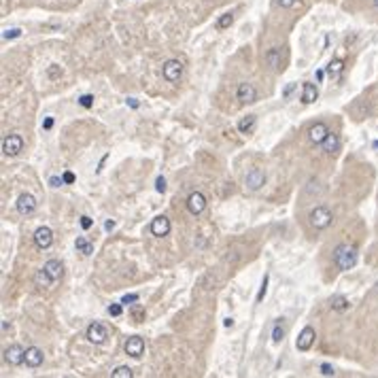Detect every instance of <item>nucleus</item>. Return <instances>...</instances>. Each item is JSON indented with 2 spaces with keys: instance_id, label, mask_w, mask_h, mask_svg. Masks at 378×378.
I'll return each instance as SVG.
<instances>
[{
  "instance_id": "nucleus-33",
  "label": "nucleus",
  "mask_w": 378,
  "mask_h": 378,
  "mask_svg": "<svg viewBox=\"0 0 378 378\" xmlns=\"http://www.w3.org/2000/svg\"><path fill=\"white\" fill-rule=\"evenodd\" d=\"M266 291H268V277H264V283H261V289L257 293V302H261L266 298Z\"/></svg>"
},
{
  "instance_id": "nucleus-28",
  "label": "nucleus",
  "mask_w": 378,
  "mask_h": 378,
  "mask_svg": "<svg viewBox=\"0 0 378 378\" xmlns=\"http://www.w3.org/2000/svg\"><path fill=\"white\" fill-rule=\"evenodd\" d=\"M111 376L113 378H132L134 376V372L127 366H119V368H115L113 372H111Z\"/></svg>"
},
{
  "instance_id": "nucleus-10",
  "label": "nucleus",
  "mask_w": 378,
  "mask_h": 378,
  "mask_svg": "<svg viewBox=\"0 0 378 378\" xmlns=\"http://www.w3.org/2000/svg\"><path fill=\"white\" fill-rule=\"evenodd\" d=\"M315 338H317V334H315V329L310 328V325H306V328L302 329V334L298 336V342H296V349L298 351H308L312 344H315Z\"/></svg>"
},
{
  "instance_id": "nucleus-21",
  "label": "nucleus",
  "mask_w": 378,
  "mask_h": 378,
  "mask_svg": "<svg viewBox=\"0 0 378 378\" xmlns=\"http://www.w3.org/2000/svg\"><path fill=\"white\" fill-rule=\"evenodd\" d=\"M266 62H268V66H272L274 70H280V47H272L268 51Z\"/></svg>"
},
{
  "instance_id": "nucleus-14",
  "label": "nucleus",
  "mask_w": 378,
  "mask_h": 378,
  "mask_svg": "<svg viewBox=\"0 0 378 378\" xmlns=\"http://www.w3.org/2000/svg\"><path fill=\"white\" fill-rule=\"evenodd\" d=\"M328 134H329V127L323 124V121H319V124H315L308 130V138H310V143H315V145H321L325 138H328Z\"/></svg>"
},
{
  "instance_id": "nucleus-2",
  "label": "nucleus",
  "mask_w": 378,
  "mask_h": 378,
  "mask_svg": "<svg viewBox=\"0 0 378 378\" xmlns=\"http://www.w3.org/2000/svg\"><path fill=\"white\" fill-rule=\"evenodd\" d=\"M308 219H310V226L315 227V229H325V227L331 226V221H334V215H331V210H329L328 206H315V208L310 210Z\"/></svg>"
},
{
  "instance_id": "nucleus-13",
  "label": "nucleus",
  "mask_w": 378,
  "mask_h": 378,
  "mask_svg": "<svg viewBox=\"0 0 378 378\" xmlns=\"http://www.w3.org/2000/svg\"><path fill=\"white\" fill-rule=\"evenodd\" d=\"M34 245L38 249H49L53 245V232L49 227H38L34 232Z\"/></svg>"
},
{
  "instance_id": "nucleus-17",
  "label": "nucleus",
  "mask_w": 378,
  "mask_h": 378,
  "mask_svg": "<svg viewBox=\"0 0 378 378\" xmlns=\"http://www.w3.org/2000/svg\"><path fill=\"white\" fill-rule=\"evenodd\" d=\"M43 268L47 270V274L51 277V280H53V283H55V280H60L62 274H64V266H62V261H57V259H49Z\"/></svg>"
},
{
  "instance_id": "nucleus-24",
  "label": "nucleus",
  "mask_w": 378,
  "mask_h": 378,
  "mask_svg": "<svg viewBox=\"0 0 378 378\" xmlns=\"http://www.w3.org/2000/svg\"><path fill=\"white\" fill-rule=\"evenodd\" d=\"M34 280H36V285H41V287H49V285H53V280H51V277L47 274V270H38L36 272V277H34Z\"/></svg>"
},
{
  "instance_id": "nucleus-8",
  "label": "nucleus",
  "mask_w": 378,
  "mask_h": 378,
  "mask_svg": "<svg viewBox=\"0 0 378 378\" xmlns=\"http://www.w3.org/2000/svg\"><path fill=\"white\" fill-rule=\"evenodd\" d=\"M206 208V198H204L202 191H194V194H189L187 198V210L191 215H200L202 210Z\"/></svg>"
},
{
  "instance_id": "nucleus-5",
  "label": "nucleus",
  "mask_w": 378,
  "mask_h": 378,
  "mask_svg": "<svg viewBox=\"0 0 378 378\" xmlns=\"http://www.w3.org/2000/svg\"><path fill=\"white\" fill-rule=\"evenodd\" d=\"M4 361L9 366H22L25 361V351L19 344H11L9 349H4Z\"/></svg>"
},
{
  "instance_id": "nucleus-34",
  "label": "nucleus",
  "mask_w": 378,
  "mask_h": 378,
  "mask_svg": "<svg viewBox=\"0 0 378 378\" xmlns=\"http://www.w3.org/2000/svg\"><path fill=\"white\" fill-rule=\"evenodd\" d=\"M49 76H51V79H57V76H62V68L57 66V64L49 66Z\"/></svg>"
},
{
  "instance_id": "nucleus-31",
  "label": "nucleus",
  "mask_w": 378,
  "mask_h": 378,
  "mask_svg": "<svg viewBox=\"0 0 378 378\" xmlns=\"http://www.w3.org/2000/svg\"><path fill=\"white\" fill-rule=\"evenodd\" d=\"M79 104H81L83 108H89V106L94 104V96H92V94H85V96H81V98H79Z\"/></svg>"
},
{
  "instance_id": "nucleus-22",
  "label": "nucleus",
  "mask_w": 378,
  "mask_h": 378,
  "mask_svg": "<svg viewBox=\"0 0 378 378\" xmlns=\"http://www.w3.org/2000/svg\"><path fill=\"white\" fill-rule=\"evenodd\" d=\"M75 247H76V251L83 253V255H92L94 253V245L85 238V236H79V238L75 240Z\"/></svg>"
},
{
  "instance_id": "nucleus-1",
  "label": "nucleus",
  "mask_w": 378,
  "mask_h": 378,
  "mask_svg": "<svg viewBox=\"0 0 378 378\" xmlns=\"http://www.w3.org/2000/svg\"><path fill=\"white\" fill-rule=\"evenodd\" d=\"M334 261L340 270H351L357 264V249L353 245H338L334 251Z\"/></svg>"
},
{
  "instance_id": "nucleus-6",
  "label": "nucleus",
  "mask_w": 378,
  "mask_h": 378,
  "mask_svg": "<svg viewBox=\"0 0 378 378\" xmlns=\"http://www.w3.org/2000/svg\"><path fill=\"white\" fill-rule=\"evenodd\" d=\"M164 76H166V81H170V83H176L178 79H181V75H183V64L178 62V60H168V62H164Z\"/></svg>"
},
{
  "instance_id": "nucleus-36",
  "label": "nucleus",
  "mask_w": 378,
  "mask_h": 378,
  "mask_svg": "<svg viewBox=\"0 0 378 378\" xmlns=\"http://www.w3.org/2000/svg\"><path fill=\"white\" fill-rule=\"evenodd\" d=\"M321 374H323V376H334V374H336V370L331 368L329 363H323V366H321Z\"/></svg>"
},
{
  "instance_id": "nucleus-12",
  "label": "nucleus",
  "mask_w": 378,
  "mask_h": 378,
  "mask_svg": "<svg viewBox=\"0 0 378 378\" xmlns=\"http://www.w3.org/2000/svg\"><path fill=\"white\" fill-rule=\"evenodd\" d=\"M236 96H238V100L245 102V104H247V102H255V100H257V87H255L253 83H240Z\"/></svg>"
},
{
  "instance_id": "nucleus-25",
  "label": "nucleus",
  "mask_w": 378,
  "mask_h": 378,
  "mask_svg": "<svg viewBox=\"0 0 378 378\" xmlns=\"http://www.w3.org/2000/svg\"><path fill=\"white\" fill-rule=\"evenodd\" d=\"M232 24H234V13H223V15L217 19V28H219V30H226Z\"/></svg>"
},
{
  "instance_id": "nucleus-39",
  "label": "nucleus",
  "mask_w": 378,
  "mask_h": 378,
  "mask_svg": "<svg viewBox=\"0 0 378 378\" xmlns=\"http://www.w3.org/2000/svg\"><path fill=\"white\" fill-rule=\"evenodd\" d=\"M296 2H298V0H278V4L283 6V9H291Z\"/></svg>"
},
{
  "instance_id": "nucleus-35",
  "label": "nucleus",
  "mask_w": 378,
  "mask_h": 378,
  "mask_svg": "<svg viewBox=\"0 0 378 378\" xmlns=\"http://www.w3.org/2000/svg\"><path fill=\"white\" fill-rule=\"evenodd\" d=\"M134 302H138V296H136V293H127V296L121 298V304H134Z\"/></svg>"
},
{
  "instance_id": "nucleus-40",
  "label": "nucleus",
  "mask_w": 378,
  "mask_h": 378,
  "mask_svg": "<svg viewBox=\"0 0 378 378\" xmlns=\"http://www.w3.org/2000/svg\"><path fill=\"white\" fill-rule=\"evenodd\" d=\"M49 183H51V187H60V185L64 183V178H57V176H51V178H49Z\"/></svg>"
},
{
  "instance_id": "nucleus-4",
  "label": "nucleus",
  "mask_w": 378,
  "mask_h": 378,
  "mask_svg": "<svg viewBox=\"0 0 378 378\" xmlns=\"http://www.w3.org/2000/svg\"><path fill=\"white\" fill-rule=\"evenodd\" d=\"M245 185L251 191H257V189H261L266 185V172L264 170H259V168H251L245 175Z\"/></svg>"
},
{
  "instance_id": "nucleus-47",
  "label": "nucleus",
  "mask_w": 378,
  "mask_h": 378,
  "mask_svg": "<svg viewBox=\"0 0 378 378\" xmlns=\"http://www.w3.org/2000/svg\"><path fill=\"white\" fill-rule=\"evenodd\" d=\"M374 147H376V149H378V140H376V143H374Z\"/></svg>"
},
{
  "instance_id": "nucleus-23",
  "label": "nucleus",
  "mask_w": 378,
  "mask_h": 378,
  "mask_svg": "<svg viewBox=\"0 0 378 378\" xmlns=\"http://www.w3.org/2000/svg\"><path fill=\"white\" fill-rule=\"evenodd\" d=\"M329 306H331V310L342 312V310H347V308H349V300L344 298V296H334V298L329 300Z\"/></svg>"
},
{
  "instance_id": "nucleus-7",
  "label": "nucleus",
  "mask_w": 378,
  "mask_h": 378,
  "mask_svg": "<svg viewBox=\"0 0 378 378\" xmlns=\"http://www.w3.org/2000/svg\"><path fill=\"white\" fill-rule=\"evenodd\" d=\"M124 349H126V355L138 359V357H143V353H145V340L140 336H132V338H127V340H126Z\"/></svg>"
},
{
  "instance_id": "nucleus-29",
  "label": "nucleus",
  "mask_w": 378,
  "mask_h": 378,
  "mask_svg": "<svg viewBox=\"0 0 378 378\" xmlns=\"http://www.w3.org/2000/svg\"><path fill=\"white\" fill-rule=\"evenodd\" d=\"M130 315H132V319H134V321H136V323L145 321V308H143V306H134Z\"/></svg>"
},
{
  "instance_id": "nucleus-46",
  "label": "nucleus",
  "mask_w": 378,
  "mask_h": 378,
  "mask_svg": "<svg viewBox=\"0 0 378 378\" xmlns=\"http://www.w3.org/2000/svg\"><path fill=\"white\" fill-rule=\"evenodd\" d=\"M372 2H374V6H376V9H378V0H372Z\"/></svg>"
},
{
  "instance_id": "nucleus-32",
  "label": "nucleus",
  "mask_w": 378,
  "mask_h": 378,
  "mask_svg": "<svg viewBox=\"0 0 378 378\" xmlns=\"http://www.w3.org/2000/svg\"><path fill=\"white\" fill-rule=\"evenodd\" d=\"M121 312H124V306H121V304H111V306H108V315H111V317H119Z\"/></svg>"
},
{
  "instance_id": "nucleus-16",
  "label": "nucleus",
  "mask_w": 378,
  "mask_h": 378,
  "mask_svg": "<svg viewBox=\"0 0 378 378\" xmlns=\"http://www.w3.org/2000/svg\"><path fill=\"white\" fill-rule=\"evenodd\" d=\"M43 359H45V355H43V351H41V349H36V347L25 349V366L38 368V366L43 363Z\"/></svg>"
},
{
  "instance_id": "nucleus-26",
  "label": "nucleus",
  "mask_w": 378,
  "mask_h": 378,
  "mask_svg": "<svg viewBox=\"0 0 378 378\" xmlns=\"http://www.w3.org/2000/svg\"><path fill=\"white\" fill-rule=\"evenodd\" d=\"M344 70V62L342 60H331L329 62V66H328V73L329 76H338Z\"/></svg>"
},
{
  "instance_id": "nucleus-30",
  "label": "nucleus",
  "mask_w": 378,
  "mask_h": 378,
  "mask_svg": "<svg viewBox=\"0 0 378 378\" xmlns=\"http://www.w3.org/2000/svg\"><path fill=\"white\" fill-rule=\"evenodd\" d=\"M19 36H22V30H19V28H13V30H4V32H2L4 41H9V38H19Z\"/></svg>"
},
{
  "instance_id": "nucleus-43",
  "label": "nucleus",
  "mask_w": 378,
  "mask_h": 378,
  "mask_svg": "<svg viewBox=\"0 0 378 378\" xmlns=\"http://www.w3.org/2000/svg\"><path fill=\"white\" fill-rule=\"evenodd\" d=\"M127 104H130L132 108H138V100L136 98H127Z\"/></svg>"
},
{
  "instance_id": "nucleus-18",
  "label": "nucleus",
  "mask_w": 378,
  "mask_h": 378,
  "mask_svg": "<svg viewBox=\"0 0 378 378\" xmlns=\"http://www.w3.org/2000/svg\"><path fill=\"white\" fill-rule=\"evenodd\" d=\"M317 98H319L317 85H312V83H304V87H302V102L304 104H312Z\"/></svg>"
},
{
  "instance_id": "nucleus-48",
  "label": "nucleus",
  "mask_w": 378,
  "mask_h": 378,
  "mask_svg": "<svg viewBox=\"0 0 378 378\" xmlns=\"http://www.w3.org/2000/svg\"><path fill=\"white\" fill-rule=\"evenodd\" d=\"M376 291H378V285H376Z\"/></svg>"
},
{
  "instance_id": "nucleus-27",
  "label": "nucleus",
  "mask_w": 378,
  "mask_h": 378,
  "mask_svg": "<svg viewBox=\"0 0 378 378\" xmlns=\"http://www.w3.org/2000/svg\"><path fill=\"white\" fill-rule=\"evenodd\" d=\"M283 338H285V325H283V319H278V323L274 325V331H272V340L280 342Z\"/></svg>"
},
{
  "instance_id": "nucleus-19",
  "label": "nucleus",
  "mask_w": 378,
  "mask_h": 378,
  "mask_svg": "<svg viewBox=\"0 0 378 378\" xmlns=\"http://www.w3.org/2000/svg\"><path fill=\"white\" fill-rule=\"evenodd\" d=\"M321 147H323V151L325 153H336L338 149H340V138H338L336 136V134H328V138H325L323 140V143H321Z\"/></svg>"
},
{
  "instance_id": "nucleus-42",
  "label": "nucleus",
  "mask_w": 378,
  "mask_h": 378,
  "mask_svg": "<svg viewBox=\"0 0 378 378\" xmlns=\"http://www.w3.org/2000/svg\"><path fill=\"white\" fill-rule=\"evenodd\" d=\"M43 127H45V130H51V127H53V117H47V119H45Z\"/></svg>"
},
{
  "instance_id": "nucleus-11",
  "label": "nucleus",
  "mask_w": 378,
  "mask_h": 378,
  "mask_svg": "<svg viewBox=\"0 0 378 378\" xmlns=\"http://www.w3.org/2000/svg\"><path fill=\"white\" fill-rule=\"evenodd\" d=\"M151 234L157 236V238H162V236H168L170 234V219L164 215L155 217V219L151 221Z\"/></svg>"
},
{
  "instance_id": "nucleus-3",
  "label": "nucleus",
  "mask_w": 378,
  "mask_h": 378,
  "mask_svg": "<svg viewBox=\"0 0 378 378\" xmlns=\"http://www.w3.org/2000/svg\"><path fill=\"white\" fill-rule=\"evenodd\" d=\"M22 149H24V138L19 136V134H9V136H4V140H2V153L4 155L15 157Z\"/></svg>"
},
{
  "instance_id": "nucleus-15",
  "label": "nucleus",
  "mask_w": 378,
  "mask_h": 378,
  "mask_svg": "<svg viewBox=\"0 0 378 378\" xmlns=\"http://www.w3.org/2000/svg\"><path fill=\"white\" fill-rule=\"evenodd\" d=\"M17 210L22 215H32L36 210V200H34V196H30V194H22L19 196V200H17Z\"/></svg>"
},
{
  "instance_id": "nucleus-38",
  "label": "nucleus",
  "mask_w": 378,
  "mask_h": 378,
  "mask_svg": "<svg viewBox=\"0 0 378 378\" xmlns=\"http://www.w3.org/2000/svg\"><path fill=\"white\" fill-rule=\"evenodd\" d=\"M92 226H94V221L89 219V217H85V215H83V217H81V227H83V229H89Z\"/></svg>"
},
{
  "instance_id": "nucleus-41",
  "label": "nucleus",
  "mask_w": 378,
  "mask_h": 378,
  "mask_svg": "<svg viewBox=\"0 0 378 378\" xmlns=\"http://www.w3.org/2000/svg\"><path fill=\"white\" fill-rule=\"evenodd\" d=\"M64 183H75V175H73V172H64Z\"/></svg>"
},
{
  "instance_id": "nucleus-9",
  "label": "nucleus",
  "mask_w": 378,
  "mask_h": 378,
  "mask_svg": "<svg viewBox=\"0 0 378 378\" xmlns=\"http://www.w3.org/2000/svg\"><path fill=\"white\" fill-rule=\"evenodd\" d=\"M108 338V331L102 323H92L87 328V340L92 344H102Z\"/></svg>"
},
{
  "instance_id": "nucleus-45",
  "label": "nucleus",
  "mask_w": 378,
  "mask_h": 378,
  "mask_svg": "<svg viewBox=\"0 0 378 378\" xmlns=\"http://www.w3.org/2000/svg\"><path fill=\"white\" fill-rule=\"evenodd\" d=\"M223 325H226V328H232V325H234V319H226V323H223Z\"/></svg>"
},
{
  "instance_id": "nucleus-37",
  "label": "nucleus",
  "mask_w": 378,
  "mask_h": 378,
  "mask_svg": "<svg viewBox=\"0 0 378 378\" xmlns=\"http://www.w3.org/2000/svg\"><path fill=\"white\" fill-rule=\"evenodd\" d=\"M155 189L159 191V194H164V191H166V178H164V176H157V181H155Z\"/></svg>"
},
{
  "instance_id": "nucleus-20",
  "label": "nucleus",
  "mask_w": 378,
  "mask_h": 378,
  "mask_svg": "<svg viewBox=\"0 0 378 378\" xmlns=\"http://www.w3.org/2000/svg\"><path fill=\"white\" fill-rule=\"evenodd\" d=\"M255 124H257V117H255V115H247V117H242L238 121V132L240 134H251Z\"/></svg>"
},
{
  "instance_id": "nucleus-44",
  "label": "nucleus",
  "mask_w": 378,
  "mask_h": 378,
  "mask_svg": "<svg viewBox=\"0 0 378 378\" xmlns=\"http://www.w3.org/2000/svg\"><path fill=\"white\" fill-rule=\"evenodd\" d=\"M104 227H106V229H113V227H115V221H106Z\"/></svg>"
}]
</instances>
